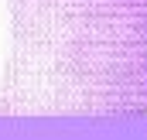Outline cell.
Segmentation results:
<instances>
[{"label":"cell","mask_w":147,"mask_h":140,"mask_svg":"<svg viewBox=\"0 0 147 140\" xmlns=\"http://www.w3.org/2000/svg\"><path fill=\"white\" fill-rule=\"evenodd\" d=\"M0 113H147V0H7Z\"/></svg>","instance_id":"1"}]
</instances>
